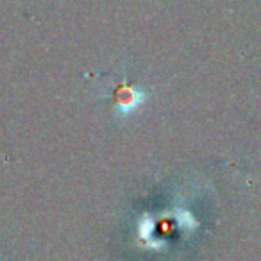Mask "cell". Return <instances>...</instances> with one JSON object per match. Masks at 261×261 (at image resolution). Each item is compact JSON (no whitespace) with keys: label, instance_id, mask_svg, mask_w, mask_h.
<instances>
[{"label":"cell","instance_id":"cell-1","mask_svg":"<svg viewBox=\"0 0 261 261\" xmlns=\"http://www.w3.org/2000/svg\"><path fill=\"white\" fill-rule=\"evenodd\" d=\"M113 98H115V111L120 118L133 115L140 106L143 104V100L147 98V93L140 88L127 84L125 81L118 83L113 91Z\"/></svg>","mask_w":261,"mask_h":261}]
</instances>
